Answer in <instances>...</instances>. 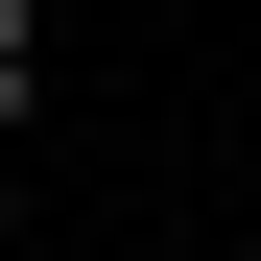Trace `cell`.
Returning a JSON list of instances; mask_svg holds the SVG:
<instances>
[{
	"instance_id": "6da1fadb",
	"label": "cell",
	"mask_w": 261,
	"mask_h": 261,
	"mask_svg": "<svg viewBox=\"0 0 261 261\" xmlns=\"http://www.w3.org/2000/svg\"><path fill=\"white\" fill-rule=\"evenodd\" d=\"M48 119V0H0V143Z\"/></svg>"
}]
</instances>
